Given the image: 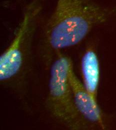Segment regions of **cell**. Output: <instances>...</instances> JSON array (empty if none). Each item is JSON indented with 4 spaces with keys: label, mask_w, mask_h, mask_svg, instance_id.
I'll list each match as a JSON object with an SVG mask.
<instances>
[{
    "label": "cell",
    "mask_w": 116,
    "mask_h": 130,
    "mask_svg": "<svg viewBox=\"0 0 116 130\" xmlns=\"http://www.w3.org/2000/svg\"><path fill=\"white\" fill-rule=\"evenodd\" d=\"M70 83L75 107L82 118L104 129L103 116L98 101L90 95L78 79L74 72V66L70 72Z\"/></svg>",
    "instance_id": "277c9868"
},
{
    "label": "cell",
    "mask_w": 116,
    "mask_h": 130,
    "mask_svg": "<svg viewBox=\"0 0 116 130\" xmlns=\"http://www.w3.org/2000/svg\"><path fill=\"white\" fill-rule=\"evenodd\" d=\"M42 9L38 0H34L25 9L12 41L0 57L2 83L17 85L27 74L31 45Z\"/></svg>",
    "instance_id": "7a4b0ae2"
},
{
    "label": "cell",
    "mask_w": 116,
    "mask_h": 130,
    "mask_svg": "<svg viewBox=\"0 0 116 130\" xmlns=\"http://www.w3.org/2000/svg\"><path fill=\"white\" fill-rule=\"evenodd\" d=\"M73 67L70 57L59 55L52 64L46 105L50 113L71 130L84 127V120L78 112L73 101L70 72Z\"/></svg>",
    "instance_id": "3957f363"
},
{
    "label": "cell",
    "mask_w": 116,
    "mask_h": 130,
    "mask_svg": "<svg viewBox=\"0 0 116 130\" xmlns=\"http://www.w3.org/2000/svg\"><path fill=\"white\" fill-rule=\"evenodd\" d=\"M110 15L109 9L90 0H58L45 29L47 43L57 51L76 46Z\"/></svg>",
    "instance_id": "6da1fadb"
},
{
    "label": "cell",
    "mask_w": 116,
    "mask_h": 130,
    "mask_svg": "<svg viewBox=\"0 0 116 130\" xmlns=\"http://www.w3.org/2000/svg\"><path fill=\"white\" fill-rule=\"evenodd\" d=\"M82 83L84 87L96 101L100 80V68L99 58L94 49L89 48L84 53L81 62Z\"/></svg>",
    "instance_id": "5b68a950"
}]
</instances>
